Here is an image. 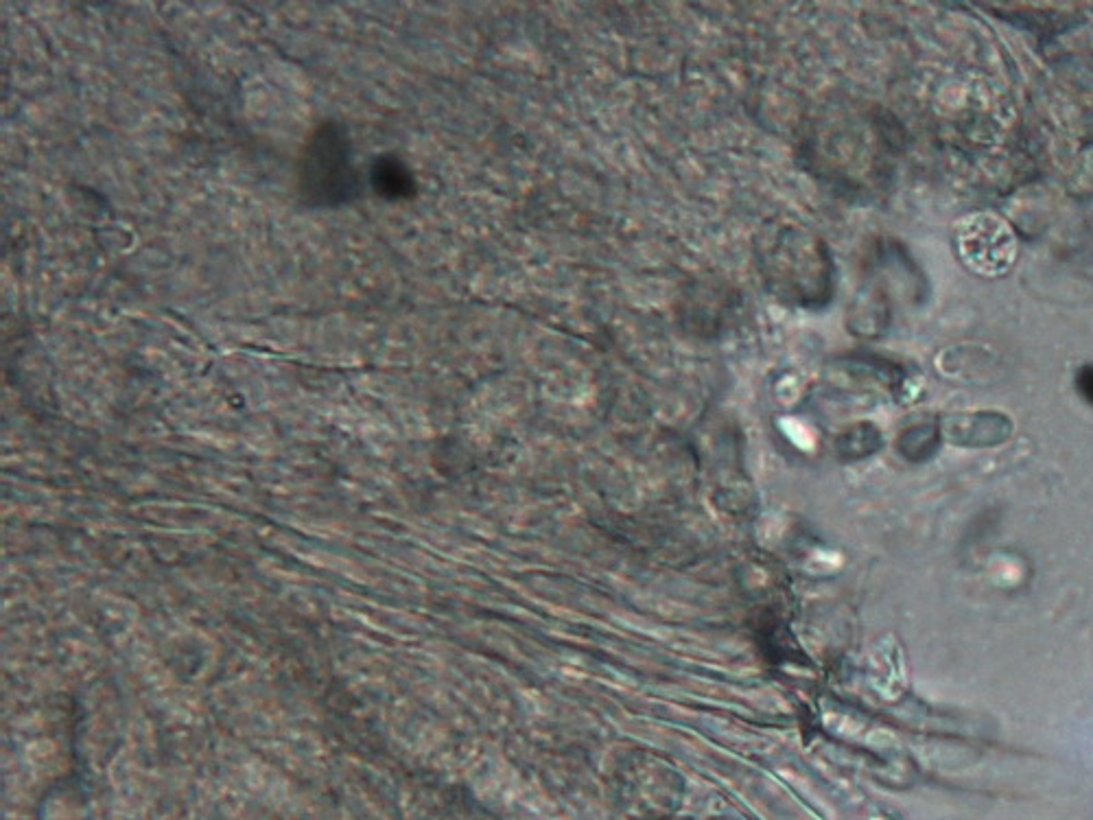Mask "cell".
Segmentation results:
<instances>
[{
    "instance_id": "6da1fadb",
    "label": "cell",
    "mask_w": 1093,
    "mask_h": 820,
    "mask_svg": "<svg viewBox=\"0 0 1093 820\" xmlns=\"http://www.w3.org/2000/svg\"><path fill=\"white\" fill-rule=\"evenodd\" d=\"M359 193V173L352 147L339 123H322L304 145L300 160V195L311 206L335 208Z\"/></svg>"
},
{
    "instance_id": "7a4b0ae2",
    "label": "cell",
    "mask_w": 1093,
    "mask_h": 820,
    "mask_svg": "<svg viewBox=\"0 0 1093 820\" xmlns=\"http://www.w3.org/2000/svg\"><path fill=\"white\" fill-rule=\"evenodd\" d=\"M960 261L982 278H1002L1017 261V237L1004 219L991 213H973L956 224Z\"/></svg>"
},
{
    "instance_id": "3957f363",
    "label": "cell",
    "mask_w": 1093,
    "mask_h": 820,
    "mask_svg": "<svg viewBox=\"0 0 1093 820\" xmlns=\"http://www.w3.org/2000/svg\"><path fill=\"white\" fill-rule=\"evenodd\" d=\"M372 180H374V189H379L381 195L390 199L407 197L411 193L409 171L394 158H381L379 162H374Z\"/></svg>"
},
{
    "instance_id": "277c9868",
    "label": "cell",
    "mask_w": 1093,
    "mask_h": 820,
    "mask_svg": "<svg viewBox=\"0 0 1093 820\" xmlns=\"http://www.w3.org/2000/svg\"><path fill=\"white\" fill-rule=\"evenodd\" d=\"M1078 390L1093 405V366H1087L1078 374Z\"/></svg>"
}]
</instances>
